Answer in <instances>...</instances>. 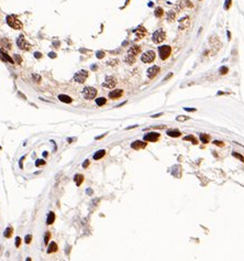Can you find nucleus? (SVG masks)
<instances>
[{
    "mask_svg": "<svg viewBox=\"0 0 244 261\" xmlns=\"http://www.w3.org/2000/svg\"><path fill=\"white\" fill-rule=\"evenodd\" d=\"M7 23H8L9 27H11L12 29H15V30H21L22 28H23L22 22L15 16H8L7 17Z\"/></svg>",
    "mask_w": 244,
    "mask_h": 261,
    "instance_id": "1",
    "label": "nucleus"
},
{
    "mask_svg": "<svg viewBox=\"0 0 244 261\" xmlns=\"http://www.w3.org/2000/svg\"><path fill=\"white\" fill-rule=\"evenodd\" d=\"M165 38H166V33H165V31L163 29L156 30L153 33V35H152V40H153L154 43H162L165 40Z\"/></svg>",
    "mask_w": 244,
    "mask_h": 261,
    "instance_id": "2",
    "label": "nucleus"
},
{
    "mask_svg": "<svg viewBox=\"0 0 244 261\" xmlns=\"http://www.w3.org/2000/svg\"><path fill=\"white\" fill-rule=\"evenodd\" d=\"M172 53V49L169 45H163V46H159L158 48V54H159V57L161 60H167L169 57V55Z\"/></svg>",
    "mask_w": 244,
    "mask_h": 261,
    "instance_id": "3",
    "label": "nucleus"
},
{
    "mask_svg": "<svg viewBox=\"0 0 244 261\" xmlns=\"http://www.w3.org/2000/svg\"><path fill=\"white\" fill-rule=\"evenodd\" d=\"M82 96H84L86 99H88V100L94 99L95 97L97 96V89L94 88V87H90V86L85 87L84 89H82Z\"/></svg>",
    "mask_w": 244,
    "mask_h": 261,
    "instance_id": "4",
    "label": "nucleus"
},
{
    "mask_svg": "<svg viewBox=\"0 0 244 261\" xmlns=\"http://www.w3.org/2000/svg\"><path fill=\"white\" fill-rule=\"evenodd\" d=\"M155 60V52L154 51H146L141 55V61L143 63H152Z\"/></svg>",
    "mask_w": 244,
    "mask_h": 261,
    "instance_id": "5",
    "label": "nucleus"
},
{
    "mask_svg": "<svg viewBox=\"0 0 244 261\" xmlns=\"http://www.w3.org/2000/svg\"><path fill=\"white\" fill-rule=\"evenodd\" d=\"M17 44H18V46H19V49L23 50V51H29V50L31 49V44H29V43H27V42L25 41V39H24L23 35H20L19 38H18Z\"/></svg>",
    "mask_w": 244,
    "mask_h": 261,
    "instance_id": "6",
    "label": "nucleus"
},
{
    "mask_svg": "<svg viewBox=\"0 0 244 261\" xmlns=\"http://www.w3.org/2000/svg\"><path fill=\"white\" fill-rule=\"evenodd\" d=\"M87 77H88V73H87V71H79V72H77L76 74H75V76H74V80H75V82H77V83H84L86 80H87Z\"/></svg>",
    "mask_w": 244,
    "mask_h": 261,
    "instance_id": "7",
    "label": "nucleus"
},
{
    "mask_svg": "<svg viewBox=\"0 0 244 261\" xmlns=\"http://www.w3.org/2000/svg\"><path fill=\"white\" fill-rule=\"evenodd\" d=\"M159 136H161V134L158 132H149V133H146L145 136H144V140L145 141H150V142H155V141H157L158 139H159Z\"/></svg>",
    "mask_w": 244,
    "mask_h": 261,
    "instance_id": "8",
    "label": "nucleus"
},
{
    "mask_svg": "<svg viewBox=\"0 0 244 261\" xmlns=\"http://www.w3.org/2000/svg\"><path fill=\"white\" fill-rule=\"evenodd\" d=\"M116 84H117V80H116V78L112 77V76H108V77H106V80L103 82V87H106V88H113L114 86H116Z\"/></svg>",
    "mask_w": 244,
    "mask_h": 261,
    "instance_id": "9",
    "label": "nucleus"
},
{
    "mask_svg": "<svg viewBox=\"0 0 244 261\" xmlns=\"http://www.w3.org/2000/svg\"><path fill=\"white\" fill-rule=\"evenodd\" d=\"M158 73H159V66L154 65V66H152V67H150L149 69H147V77L149 78H154Z\"/></svg>",
    "mask_w": 244,
    "mask_h": 261,
    "instance_id": "10",
    "label": "nucleus"
},
{
    "mask_svg": "<svg viewBox=\"0 0 244 261\" xmlns=\"http://www.w3.org/2000/svg\"><path fill=\"white\" fill-rule=\"evenodd\" d=\"M123 94V90L122 89H114L112 92L109 93V98L111 99H117V98H120Z\"/></svg>",
    "mask_w": 244,
    "mask_h": 261,
    "instance_id": "11",
    "label": "nucleus"
},
{
    "mask_svg": "<svg viewBox=\"0 0 244 261\" xmlns=\"http://www.w3.org/2000/svg\"><path fill=\"white\" fill-rule=\"evenodd\" d=\"M132 149H135V150H139V149H143L146 147V143L143 141H134L131 144Z\"/></svg>",
    "mask_w": 244,
    "mask_h": 261,
    "instance_id": "12",
    "label": "nucleus"
},
{
    "mask_svg": "<svg viewBox=\"0 0 244 261\" xmlns=\"http://www.w3.org/2000/svg\"><path fill=\"white\" fill-rule=\"evenodd\" d=\"M141 52V48L137 45H134V46H131L130 50H129V54L131 55H134V56H136L137 54H139Z\"/></svg>",
    "mask_w": 244,
    "mask_h": 261,
    "instance_id": "13",
    "label": "nucleus"
},
{
    "mask_svg": "<svg viewBox=\"0 0 244 261\" xmlns=\"http://www.w3.org/2000/svg\"><path fill=\"white\" fill-rule=\"evenodd\" d=\"M180 131H178V130H168L167 131V136L172 137V138H178L180 137Z\"/></svg>",
    "mask_w": 244,
    "mask_h": 261,
    "instance_id": "14",
    "label": "nucleus"
},
{
    "mask_svg": "<svg viewBox=\"0 0 244 261\" xmlns=\"http://www.w3.org/2000/svg\"><path fill=\"white\" fill-rule=\"evenodd\" d=\"M74 181H75V183H76L77 186H79V185H81L82 181H84V176H82L81 174H76L75 176H74Z\"/></svg>",
    "mask_w": 244,
    "mask_h": 261,
    "instance_id": "15",
    "label": "nucleus"
},
{
    "mask_svg": "<svg viewBox=\"0 0 244 261\" xmlns=\"http://www.w3.org/2000/svg\"><path fill=\"white\" fill-rule=\"evenodd\" d=\"M58 99L61 100V101H63V102H66V104H71L72 102V98L69 96H67V95H59L58 96Z\"/></svg>",
    "mask_w": 244,
    "mask_h": 261,
    "instance_id": "16",
    "label": "nucleus"
},
{
    "mask_svg": "<svg viewBox=\"0 0 244 261\" xmlns=\"http://www.w3.org/2000/svg\"><path fill=\"white\" fill-rule=\"evenodd\" d=\"M199 138H200V141L202 142V143H208L209 142V140H210V137H209V134H206V133H200L199 134Z\"/></svg>",
    "mask_w": 244,
    "mask_h": 261,
    "instance_id": "17",
    "label": "nucleus"
},
{
    "mask_svg": "<svg viewBox=\"0 0 244 261\" xmlns=\"http://www.w3.org/2000/svg\"><path fill=\"white\" fill-rule=\"evenodd\" d=\"M135 33L137 34V36H139V39H141L142 36H144V35H145L146 31H145V29H144L143 27H140V28H137V30L135 31Z\"/></svg>",
    "mask_w": 244,
    "mask_h": 261,
    "instance_id": "18",
    "label": "nucleus"
},
{
    "mask_svg": "<svg viewBox=\"0 0 244 261\" xmlns=\"http://www.w3.org/2000/svg\"><path fill=\"white\" fill-rule=\"evenodd\" d=\"M56 250H57V245L55 244L54 241L51 242L50 246H48V248H47V252H48V253H52V252H55Z\"/></svg>",
    "mask_w": 244,
    "mask_h": 261,
    "instance_id": "19",
    "label": "nucleus"
},
{
    "mask_svg": "<svg viewBox=\"0 0 244 261\" xmlns=\"http://www.w3.org/2000/svg\"><path fill=\"white\" fill-rule=\"evenodd\" d=\"M124 62H127L128 64H133L135 62V56L134 55H131V54H128L127 57L124 58Z\"/></svg>",
    "mask_w": 244,
    "mask_h": 261,
    "instance_id": "20",
    "label": "nucleus"
},
{
    "mask_svg": "<svg viewBox=\"0 0 244 261\" xmlns=\"http://www.w3.org/2000/svg\"><path fill=\"white\" fill-rule=\"evenodd\" d=\"M106 154V151L104 150H100V151H97L95 153V155H94V159L95 160H99V159H101L103 155Z\"/></svg>",
    "mask_w": 244,
    "mask_h": 261,
    "instance_id": "21",
    "label": "nucleus"
},
{
    "mask_svg": "<svg viewBox=\"0 0 244 261\" xmlns=\"http://www.w3.org/2000/svg\"><path fill=\"white\" fill-rule=\"evenodd\" d=\"M184 140H185V141H191L192 144H197V143H198L197 139H196L194 136H186L185 138H184Z\"/></svg>",
    "mask_w": 244,
    "mask_h": 261,
    "instance_id": "22",
    "label": "nucleus"
},
{
    "mask_svg": "<svg viewBox=\"0 0 244 261\" xmlns=\"http://www.w3.org/2000/svg\"><path fill=\"white\" fill-rule=\"evenodd\" d=\"M54 220H55V214L53 212H50L48 213V217H47V224H48V225H51V224H53Z\"/></svg>",
    "mask_w": 244,
    "mask_h": 261,
    "instance_id": "23",
    "label": "nucleus"
},
{
    "mask_svg": "<svg viewBox=\"0 0 244 261\" xmlns=\"http://www.w3.org/2000/svg\"><path fill=\"white\" fill-rule=\"evenodd\" d=\"M163 15H164V10H163V8L158 7V8H156V9H155V16L157 17V18L162 17Z\"/></svg>",
    "mask_w": 244,
    "mask_h": 261,
    "instance_id": "24",
    "label": "nucleus"
},
{
    "mask_svg": "<svg viewBox=\"0 0 244 261\" xmlns=\"http://www.w3.org/2000/svg\"><path fill=\"white\" fill-rule=\"evenodd\" d=\"M12 231H13V229L11 227L7 228L6 231H4V237H6V238H10V237L12 236Z\"/></svg>",
    "mask_w": 244,
    "mask_h": 261,
    "instance_id": "25",
    "label": "nucleus"
},
{
    "mask_svg": "<svg viewBox=\"0 0 244 261\" xmlns=\"http://www.w3.org/2000/svg\"><path fill=\"white\" fill-rule=\"evenodd\" d=\"M96 102H97V105H98V106H103V105L106 104V102H107V99L103 98V97H100V98L96 99Z\"/></svg>",
    "mask_w": 244,
    "mask_h": 261,
    "instance_id": "26",
    "label": "nucleus"
},
{
    "mask_svg": "<svg viewBox=\"0 0 244 261\" xmlns=\"http://www.w3.org/2000/svg\"><path fill=\"white\" fill-rule=\"evenodd\" d=\"M0 53H1V57H3L4 60H7L8 62H10V63H13V60H12L11 57H9V56H8V54H6L4 52H2V51H0Z\"/></svg>",
    "mask_w": 244,
    "mask_h": 261,
    "instance_id": "27",
    "label": "nucleus"
},
{
    "mask_svg": "<svg viewBox=\"0 0 244 261\" xmlns=\"http://www.w3.org/2000/svg\"><path fill=\"white\" fill-rule=\"evenodd\" d=\"M228 72H229V68L227 66H222V67H220V69H219V73L221 74V75H225Z\"/></svg>",
    "mask_w": 244,
    "mask_h": 261,
    "instance_id": "28",
    "label": "nucleus"
},
{
    "mask_svg": "<svg viewBox=\"0 0 244 261\" xmlns=\"http://www.w3.org/2000/svg\"><path fill=\"white\" fill-rule=\"evenodd\" d=\"M232 155L234 156V158H236V159H239L241 162H244V158L241 155V154H239V153H236V152H233L232 153Z\"/></svg>",
    "mask_w": 244,
    "mask_h": 261,
    "instance_id": "29",
    "label": "nucleus"
},
{
    "mask_svg": "<svg viewBox=\"0 0 244 261\" xmlns=\"http://www.w3.org/2000/svg\"><path fill=\"white\" fill-rule=\"evenodd\" d=\"M176 120L177 121H186V120H189V117H187V116H178Z\"/></svg>",
    "mask_w": 244,
    "mask_h": 261,
    "instance_id": "30",
    "label": "nucleus"
},
{
    "mask_svg": "<svg viewBox=\"0 0 244 261\" xmlns=\"http://www.w3.org/2000/svg\"><path fill=\"white\" fill-rule=\"evenodd\" d=\"M174 18H175V13L173 11H169L168 15H167V20L168 21H172V20H174Z\"/></svg>",
    "mask_w": 244,
    "mask_h": 261,
    "instance_id": "31",
    "label": "nucleus"
},
{
    "mask_svg": "<svg viewBox=\"0 0 244 261\" xmlns=\"http://www.w3.org/2000/svg\"><path fill=\"white\" fill-rule=\"evenodd\" d=\"M231 1H232V0H225V3H224V9H225V10H228V9L230 8V6H231Z\"/></svg>",
    "mask_w": 244,
    "mask_h": 261,
    "instance_id": "32",
    "label": "nucleus"
},
{
    "mask_svg": "<svg viewBox=\"0 0 244 261\" xmlns=\"http://www.w3.org/2000/svg\"><path fill=\"white\" fill-rule=\"evenodd\" d=\"M50 237H51V234H50V232H46V234H45V237H44V242H45V245H46L47 242H48Z\"/></svg>",
    "mask_w": 244,
    "mask_h": 261,
    "instance_id": "33",
    "label": "nucleus"
},
{
    "mask_svg": "<svg viewBox=\"0 0 244 261\" xmlns=\"http://www.w3.org/2000/svg\"><path fill=\"white\" fill-rule=\"evenodd\" d=\"M45 164V161L44 160H38L35 162V165L36 166H41V165H44Z\"/></svg>",
    "mask_w": 244,
    "mask_h": 261,
    "instance_id": "34",
    "label": "nucleus"
},
{
    "mask_svg": "<svg viewBox=\"0 0 244 261\" xmlns=\"http://www.w3.org/2000/svg\"><path fill=\"white\" fill-rule=\"evenodd\" d=\"M213 144H215V146H219V147H223V146H224L222 141H218V140L213 141Z\"/></svg>",
    "mask_w": 244,
    "mask_h": 261,
    "instance_id": "35",
    "label": "nucleus"
},
{
    "mask_svg": "<svg viewBox=\"0 0 244 261\" xmlns=\"http://www.w3.org/2000/svg\"><path fill=\"white\" fill-rule=\"evenodd\" d=\"M15 60H16V63L17 64H20L21 63V57H19V55H18V54L15 55Z\"/></svg>",
    "mask_w": 244,
    "mask_h": 261,
    "instance_id": "36",
    "label": "nucleus"
},
{
    "mask_svg": "<svg viewBox=\"0 0 244 261\" xmlns=\"http://www.w3.org/2000/svg\"><path fill=\"white\" fill-rule=\"evenodd\" d=\"M31 239H32V236L31 235H27L25 237V244H30L31 242Z\"/></svg>",
    "mask_w": 244,
    "mask_h": 261,
    "instance_id": "37",
    "label": "nucleus"
},
{
    "mask_svg": "<svg viewBox=\"0 0 244 261\" xmlns=\"http://www.w3.org/2000/svg\"><path fill=\"white\" fill-rule=\"evenodd\" d=\"M20 245H21V238H20V237H17V239H16V246L19 247Z\"/></svg>",
    "mask_w": 244,
    "mask_h": 261,
    "instance_id": "38",
    "label": "nucleus"
},
{
    "mask_svg": "<svg viewBox=\"0 0 244 261\" xmlns=\"http://www.w3.org/2000/svg\"><path fill=\"white\" fill-rule=\"evenodd\" d=\"M89 163H90V161H89V160H86V161L84 162V164H82V167H84V169H86V167H88Z\"/></svg>",
    "mask_w": 244,
    "mask_h": 261,
    "instance_id": "39",
    "label": "nucleus"
},
{
    "mask_svg": "<svg viewBox=\"0 0 244 261\" xmlns=\"http://www.w3.org/2000/svg\"><path fill=\"white\" fill-rule=\"evenodd\" d=\"M104 56V52H97V57L98 58H102Z\"/></svg>",
    "mask_w": 244,
    "mask_h": 261,
    "instance_id": "40",
    "label": "nucleus"
},
{
    "mask_svg": "<svg viewBox=\"0 0 244 261\" xmlns=\"http://www.w3.org/2000/svg\"><path fill=\"white\" fill-rule=\"evenodd\" d=\"M172 76H173V73H169V74H168V75H167L166 77H165V78H164V82H166L167 80H169V78H171Z\"/></svg>",
    "mask_w": 244,
    "mask_h": 261,
    "instance_id": "41",
    "label": "nucleus"
},
{
    "mask_svg": "<svg viewBox=\"0 0 244 261\" xmlns=\"http://www.w3.org/2000/svg\"><path fill=\"white\" fill-rule=\"evenodd\" d=\"M184 109H185L186 111H196V110H197L196 108H188V107H185Z\"/></svg>",
    "mask_w": 244,
    "mask_h": 261,
    "instance_id": "42",
    "label": "nucleus"
},
{
    "mask_svg": "<svg viewBox=\"0 0 244 261\" xmlns=\"http://www.w3.org/2000/svg\"><path fill=\"white\" fill-rule=\"evenodd\" d=\"M34 56H35L36 58H41V56H42V55H41V53H38V52H36V53H34Z\"/></svg>",
    "mask_w": 244,
    "mask_h": 261,
    "instance_id": "43",
    "label": "nucleus"
},
{
    "mask_svg": "<svg viewBox=\"0 0 244 261\" xmlns=\"http://www.w3.org/2000/svg\"><path fill=\"white\" fill-rule=\"evenodd\" d=\"M162 115H163L162 113H161V114H157V115H153V116H152V118H157V117H161Z\"/></svg>",
    "mask_w": 244,
    "mask_h": 261,
    "instance_id": "44",
    "label": "nucleus"
},
{
    "mask_svg": "<svg viewBox=\"0 0 244 261\" xmlns=\"http://www.w3.org/2000/svg\"><path fill=\"white\" fill-rule=\"evenodd\" d=\"M50 56H51V57H55V56H56V54H54V53H50Z\"/></svg>",
    "mask_w": 244,
    "mask_h": 261,
    "instance_id": "45",
    "label": "nucleus"
},
{
    "mask_svg": "<svg viewBox=\"0 0 244 261\" xmlns=\"http://www.w3.org/2000/svg\"><path fill=\"white\" fill-rule=\"evenodd\" d=\"M91 193H93V191L91 190H87V194H91Z\"/></svg>",
    "mask_w": 244,
    "mask_h": 261,
    "instance_id": "46",
    "label": "nucleus"
}]
</instances>
